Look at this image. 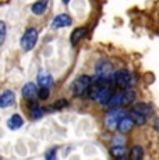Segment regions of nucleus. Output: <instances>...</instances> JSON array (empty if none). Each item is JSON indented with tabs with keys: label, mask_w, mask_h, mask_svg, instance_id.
<instances>
[{
	"label": "nucleus",
	"mask_w": 159,
	"mask_h": 160,
	"mask_svg": "<svg viewBox=\"0 0 159 160\" xmlns=\"http://www.w3.org/2000/svg\"><path fill=\"white\" fill-rule=\"evenodd\" d=\"M115 75V68L113 64L106 58H100L95 64V77L94 81L100 82V84H110Z\"/></svg>",
	"instance_id": "f257e3e1"
},
{
	"label": "nucleus",
	"mask_w": 159,
	"mask_h": 160,
	"mask_svg": "<svg viewBox=\"0 0 159 160\" xmlns=\"http://www.w3.org/2000/svg\"><path fill=\"white\" fill-rule=\"evenodd\" d=\"M124 116H127V113H126V110H123L121 107H119V109H110L108 113H106L105 118H103L105 127L108 128L109 131L117 130L119 122H120V120L123 118Z\"/></svg>",
	"instance_id": "f03ea898"
},
{
	"label": "nucleus",
	"mask_w": 159,
	"mask_h": 160,
	"mask_svg": "<svg viewBox=\"0 0 159 160\" xmlns=\"http://www.w3.org/2000/svg\"><path fill=\"white\" fill-rule=\"evenodd\" d=\"M112 84L117 85V87L121 88L123 91H126V89H131V87H133V74L128 71V70H126V68L117 70V71H115Z\"/></svg>",
	"instance_id": "7ed1b4c3"
},
{
	"label": "nucleus",
	"mask_w": 159,
	"mask_h": 160,
	"mask_svg": "<svg viewBox=\"0 0 159 160\" xmlns=\"http://www.w3.org/2000/svg\"><path fill=\"white\" fill-rule=\"evenodd\" d=\"M94 78L90 75H80L73 81L71 84V92L75 96H82L85 95V92L88 91V88L92 85Z\"/></svg>",
	"instance_id": "20e7f679"
},
{
	"label": "nucleus",
	"mask_w": 159,
	"mask_h": 160,
	"mask_svg": "<svg viewBox=\"0 0 159 160\" xmlns=\"http://www.w3.org/2000/svg\"><path fill=\"white\" fill-rule=\"evenodd\" d=\"M36 42H38V31L36 28H27L25 32H24L23 38L20 41V45L23 48L24 52H31L33 48H35Z\"/></svg>",
	"instance_id": "39448f33"
},
{
	"label": "nucleus",
	"mask_w": 159,
	"mask_h": 160,
	"mask_svg": "<svg viewBox=\"0 0 159 160\" xmlns=\"http://www.w3.org/2000/svg\"><path fill=\"white\" fill-rule=\"evenodd\" d=\"M73 24V20L69 14L63 13V14H59L52 20V29H59V28H66V27H70Z\"/></svg>",
	"instance_id": "423d86ee"
},
{
	"label": "nucleus",
	"mask_w": 159,
	"mask_h": 160,
	"mask_svg": "<svg viewBox=\"0 0 159 160\" xmlns=\"http://www.w3.org/2000/svg\"><path fill=\"white\" fill-rule=\"evenodd\" d=\"M36 82H38V85L41 88L50 89L52 85H53V78H52V75L48 71L41 70V71L38 72V77H36Z\"/></svg>",
	"instance_id": "0eeeda50"
},
{
	"label": "nucleus",
	"mask_w": 159,
	"mask_h": 160,
	"mask_svg": "<svg viewBox=\"0 0 159 160\" xmlns=\"http://www.w3.org/2000/svg\"><path fill=\"white\" fill-rule=\"evenodd\" d=\"M16 103V95L11 91H4L0 95V109H6L10 107Z\"/></svg>",
	"instance_id": "6e6552de"
},
{
	"label": "nucleus",
	"mask_w": 159,
	"mask_h": 160,
	"mask_svg": "<svg viewBox=\"0 0 159 160\" xmlns=\"http://www.w3.org/2000/svg\"><path fill=\"white\" fill-rule=\"evenodd\" d=\"M113 93H115L113 89L110 87H108V84H105L102 88H100V91H99V93H98V98H96L95 102L100 103V104H106L108 103V100L112 98Z\"/></svg>",
	"instance_id": "1a4fd4ad"
},
{
	"label": "nucleus",
	"mask_w": 159,
	"mask_h": 160,
	"mask_svg": "<svg viewBox=\"0 0 159 160\" xmlns=\"http://www.w3.org/2000/svg\"><path fill=\"white\" fill-rule=\"evenodd\" d=\"M21 93H23V96L25 98V99L32 100V99H35V98L38 96V88H36V85L33 84V82H28V84L24 85Z\"/></svg>",
	"instance_id": "9d476101"
},
{
	"label": "nucleus",
	"mask_w": 159,
	"mask_h": 160,
	"mask_svg": "<svg viewBox=\"0 0 159 160\" xmlns=\"http://www.w3.org/2000/svg\"><path fill=\"white\" fill-rule=\"evenodd\" d=\"M134 124H136V122L133 121V118H131L130 116H124L123 118L120 120V122H119L117 131L120 132V134H126V132H130L131 130H133Z\"/></svg>",
	"instance_id": "9b49d317"
},
{
	"label": "nucleus",
	"mask_w": 159,
	"mask_h": 160,
	"mask_svg": "<svg viewBox=\"0 0 159 160\" xmlns=\"http://www.w3.org/2000/svg\"><path fill=\"white\" fill-rule=\"evenodd\" d=\"M48 6H49V0H38L31 6V11L35 15H42L46 13Z\"/></svg>",
	"instance_id": "f8f14e48"
},
{
	"label": "nucleus",
	"mask_w": 159,
	"mask_h": 160,
	"mask_svg": "<svg viewBox=\"0 0 159 160\" xmlns=\"http://www.w3.org/2000/svg\"><path fill=\"white\" fill-rule=\"evenodd\" d=\"M109 109H119L120 106H123V92H117V93H113L112 98L108 100V103L105 104Z\"/></svg>",
	"instance_id": "ddd939ff"
},
{
	"label": "nucleus",
	"mask_w": 159,
	"mask_h": 160,
	"mask_svg": "<svg viewBox=\"0 0 159 160\" xmlns=\"http://www.w3.org/2000/svg\"><path fill=\"white\" fill-rule=\"evenodd\" d=\"M87 31L88 29L85 28V27H81V28H77L73 31L71 35H70V42H71V45H77L80 41H82V38L87 35Z\"/></svg>",
	"instance_id": "4468645a"
},
{
	"label": "nucleus",
	"mask_w": 159,
	"mask_h": 160,
	"mask_svg": "<svg viewBox=\"0 0 159 160\" xmlns=\"http://www.w3.org/2000/svg\"><path fill=\"white\" fill-rule=\"evenodd\" d=\"M24 125V120L23 117L20 114H13L10 117V118L7 120V127L10 128V130H18V128H21Z\"/></svg>",
	"instance_id": "2eb2a0df"
},
{
	"label": "nucleus",
	"mask_w": 159,
	"mask_h": 160,
	"mask_svg": "<svg viewBox=\"0 0 159 160\" xmlns=\"http://www.w3.org/2000/svg\"><path fill=\"white\" fill-rule=\"evenodd\" d=\"M144 159V148L141 145H134L130 149L128 160H142Z\"/></svg>",
	"instance_id": "dca6fc26"
},
{
	"label": "nucleus",
	"mask_w": 159,
	"mask_h": 160,
	"mask_svg": "<svg viewBox=\"0 0 159 160\" xmlns=\"http://www.w3.org/2000/svg\"><path fill=\"white\" fill-rule=\"evenodd\" d=\"M133 112H136V113H138V114H142V116L148 117L152 113V107L149 106V104L144 103V102H140V103H137L136 106H134Z\"/></svg>",
	"instance_id": "f3484780"
},
{
	"label": "nucleus",
	"mask_w": 159,
	"mask_h": 160,
	"mask_svg": "<svg viewBox=\"0 0 159 160\" xmlns=\"http://www.w3.org/2000/svg\"><path fill=\"white\" fill-rule=\"evenodd\" d=\"M136 100V91L134 89H126L123 91V106H128Z\"/></svg>",
	"instance_id": "a211bd4d"
},
{
	"label": "nucleus",
	"mask_w": 159,
	"mask_h": 160,
	"mask_svg": "<svg viewBox=\"0 0 159 160\" xmlns=\"http://www.w3.org/2000/svg\"><path fill=\"white\" fill-rule=\"evenodd\" d=\"M130 117L133 118V121L136 122L137 125H144V124H146V117L142 116V114H138V113L133 112V110H131V113H130Z\"/></svg>",
	"instance_id": "6ab92c4d"
},
{
	"label": "nucleus",
	"mask_w": 159,
	"mask_h": 160,
	"mask_svg": "<svg viewBox=\"0 0 159 160\" xmlns=\"http://www.w3.org/2000/svg\"><path fill=\"white\" fill-rule=\"evenodd\" d=\"M44 114V110L38 106V104H32L31 106V117L33 120H39Z\"/></svg>",
	"instance_id": "aec40b11"
},
{
	"label": "nucleus",
	"mask_w": 159,
	"mask_h": 160,
	"mask_svg": "<svg viewBox=\"0 0 159 160\" xmlns=\"http://www.w3.org/2000/svg\"><path fill=\"white\" fill-rule=\"evenodd\" d=\"M6 33H7V27H6V22H4V21H0V46L4 43Z\"/></svg>",
	"instance_id": "412c9836"
},
{
	"label": "nucleus",
	"mask_w": 159,
	"mask_h": 160,
	"mask_svg": "<svg viewBox=\"0 0 159 160\" xmlns=\"http://www.w3.org/2000/svg\"><path fill=\"white\" fill-rule=\"evenodd\" d=\"M124 143H126V138H124L121 134L116 135V137L112 139V146H124Z\"/></svg>",
	"instance_id": "4be33fe9"
},
{
	"label": "nucleus",
	"mask_w": 159,
	"mask_h": 160,
	"mask_svg": "<svg viewBox=\"0 0 159 160\" xmlns=\"http://www.w3.org/2000/svg\"><path fill=\"white\" fill-rule=\"evenodd\" d=\"M124 152H126V149H124V146H112L110 149V153L115 158H119V156H124Z\"/></svg>",
	"instance_id": "5701e85b"
},
{
	"label": "nucleus",
	"mask_w": 159,
	"mask_h": 160,
	"mask_svg": "<svg viewBox=\"0 0 159 160\" xmlns=\"http://www.w3.org/2000/svg\"><path fill=\"white\" fill-rule=\"evenodd\" d=\"M49 95H50V89L41 88L38 91V96H39V99H42V100H46L48 98H49Z\"/></svg>",
	"instance_id": "b1692460"
},
{
	"label": "nucleus",
	"mask_w": 159,
	"mask_h": 160,
	"mask_svg": "<svg viewBox=\"0 0 159 160\" xmlns=\"http://www.w3.org/2000/svg\"><path fill=\"white\" fill-rule=\"evenodd\" d=\"M67 104H69V102H67L66 99H60V100H57V102H54L53 104H52V107H53V109H56V110H59V109L66 107Z\"/></svg>",
	"instance_id": "393cba45"
},
{
	"label": "nucleus",
	"mask_w": 159,
	"mask_h": 160,
	"mask_svg": "<svg viewBox=\"0 0 159 160\" xmlns=\"http://www.w3.org/2000/svg\"><path fill=\"white\" fill-rule=\"evenodd\" d=\"M45 159L46 160H56V149L48 150L46 155H45Z\"/></svg>",
	"instance_id": "a878e982"
},
{
	"label": "nucleus",
	"mask_w": 159,
	"mask_h": 160,
	"mask_svg": "<svg viewBox=\"0 0 159 160\" xmlns=\"http://www.w3.org/2000/svg\"><path fill=\"white\" fill-rule=\"evenodd\" d=\"M115 160H128V159L126 158V155H124V156H119V158H115Z\"/></svg>",
	"instance_id": "bb28decb"
},
{
	"label": "nucleus",
	"mask_w": 159,
	"mask_h": 160,
	"mask_svg": "<svg viewBox=\"0 0 159 160\" xmlns=\"http://www.w3.org/2000/svg\"><path fill=\"white\" fill-rule=\"evenodd\" d=\"M62 2L64 3V4H69V3H70V0H62Z\"/></svg>",
	"instance_id": "cd10ccee"
}]
</instances>
